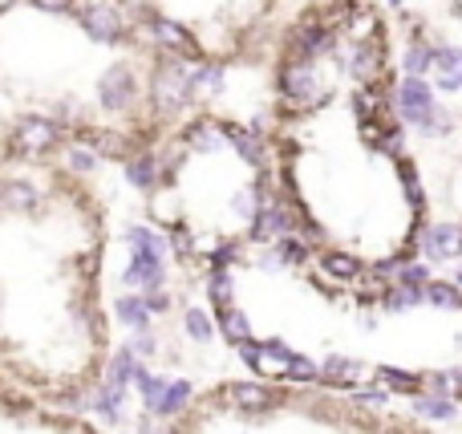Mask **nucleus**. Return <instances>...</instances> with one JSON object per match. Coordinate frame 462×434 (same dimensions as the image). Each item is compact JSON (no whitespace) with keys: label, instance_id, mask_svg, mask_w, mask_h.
Listing matches in <instances>:
<instances>
[{"label":"nucleus","instance_id":"nucleus-1","mask_svg":"<svg viewBox=\"0 0 462 434\" xmlns=\"http://www.w3.org/2000/svg\"><path fill=\"white\" fill-rule=\"evenodd\" d=\"M393 102H398L402 122L418 126L422 134H447V130H450V118L442 114V106L434 102V89L426 86L422 78H410V73H406V81L393 89Z\"/></svg>","mask_w":462,"mask_h":434},{"label":"nucleus","instance_id":"nucleus-2","mask_svg":"<svg viewBox=\"0 0 462 434\" xmlns=\"http://www.w3.org/2000/svg\"><path fill=\"white\" fill-rule=\"evenodd\" d=\"M280 89H284L288 102H300V106H317L320 97H328V89H320V73H317L312 61L284 65V73H280Z\"/></svg>","mask_w":462,"mask_h":434},{"label":"nucleus","instance_id":"nucleus-3","mask_svg":"<svg viewBox=\"0 0 462 434\" xmlns=\"http://www.w3.org/2000/svg\"><path fill=\"white\" fill-rule=\"evenodd\" d=\"M333 53V29L320 16H309L292 29V57L296 61H317V57Z\"/></svg>","mask_w":462,"mask_h":434},{"label":"nucleus","instance_id":"nucleus-4","mask_svg":"<svg viewBox=\"0 0 462 434\" xmlns=\"http://www.w3.org/2000/svg\"><path fill=\"white\" fill-rule=\"evenodd\" d=\"M134 69L130 65H114V69L102 73V81H97V102L106 106V110H126L130 102H134Z\"/></svg>","mask_w":462,"mask_h":434},{"label":"nucleus","instance_id":"nucleus-5","mask_svg":"<svg viewBox=\"0 0 462 434\" xmlns=\"http://www.w3.org/2000/svg\"><path fill=\"white\" fill-rule=\"evenodd\" d=\"M81 29L89 32L94 41H102V45H114V41H122V32H126V24H122L118 8L114 5H89L78 13Z\"/></svg>","mask_w":462,"mask_h":434},{"label":"nucleus","instance_id":"nucleus-6","mask_svg":"<svg viewBox=\"0 0 462 434\" xmlns=\"http://www.w3.org/2000/svg\"><path fill=\"white\" fill-rule=\"evenodd\" d=\"M296 232V211L284 208V203H272L263 208L260 216L252 219V240L255 244H272V240H284V235Z\"/></svg>","mask_w":462,"mask_h":434},{"label":"nucleus","instance_id":"nucleus-7","mask_svg":"<svg viewBox=\"0 0 462 434\" xmlns=\"http://www.w3.org/2000/svg\"><path fill=\"white\" fill-rule=\"evenodd\" d=\"M422 252L426 260H455L462 256V227L455 224H434L422 232Z\"/></svg>","mask_w":462,"mask_h":434},{"label":"nucleus","instance_id":"nucleus-8","mask_svg":"<svg viewBox=\"0 0 462 434\" xmlns=\"http://www.w3.org/2000/svg\"><path fill=\"white\" fill-rule=\"evenodd\" d=\"M57 122H49V118H24L21 126H16V146L21 151H29V154H37V151H49V146L57 143Z\"/></svg>","mask_w":462,"mask_h":434},{"label":"nucleus","instance_id":"nucleus-9","mask_svg":"<svg viewBox=\"0 0 462 434\" xmlns=\"http://www.w3.org/2000/svg\"><path fill=\"white\" fill-rule=\"evenodd\" d=\"M151 29H154V37H159V45L167 49V53H175V57L195 53V37L183 29V24L167 21V16H151Z\"/></svg>","mask_w":462,"mask_h":434},{"label":"nucleus","instance_id":"nucleus-10","mask_svg":"<svg viewBox=\"0 0 462 434\" xmlns=\"http://www.w3.org/2000/svg\"><path fill=\"white\" fill-rule=\"evenodd\" d=\"M122 281H126L130 289H138V284H146V289H159V284H162V256L134 252V256H130V268L122 272Z\"/></svg>","mask_w":462,"mask_h":434},{"label":"nucleus","instance_id":"nucleus-11","mask_svg":"<svg viewBox=\"0 0 462 434\" xmlns=\"http://www.w3.org/2000/svg\"><path fill=\"white\" fill-rule=\"evenodd\" d=\"M434 73H439L442 89H462V49L455 45H434Z\"/></svg>","mask_w":462,"mask_h":434},{"label":"nucleus","instance_id":"nucleus-12","mask_svg":"<svg viewBox=\"0 0 462 434\" xmlns=\"http://www.w3.org/2000/svg\"><path fill=\"white\" fill-rule=\"evenodd\" d=\"M187 143H191L195 151H208L211 154V151H219L224 143H231V138H227V126H216L211 118H199L191 130H187Z\"/></svg>","mask_w":462,"mask_h":434},{"label":"nucleus","instance_id":"nucleus-13","mask_svg":"<svg viewBox=\"0 0 462 434\" xmlns=\"http://www.w3.org/2000/svg\"><path fill=\"white\" fill-rule=\"evenodd\" d=\"M227 138H231V146L239 151V159H244V162H252V167H260V162H263V138H260V130L227 126Z\"/></svg>","mask_w":462,"mask_h":434},{"label":"nucleus","instance_id":"nucleus-14","mask_svg":"<svg viewBox=\"0 0 462 434\" xmlns=\"http://www.w3.org/2000/svg\"><path fill=\"white\" fill-rule=\"evenodd\" d=\"M219 329H224V337L231 341V346H244V341H252V321H247V317L239 313L236 305L219 309Z\"/></svg>","mask_w":462,"mask_h":434},{"label":"nucleus","instance_id":"nucleus-15","mask_svg":"<svg viewBox=\"0 0 462 434\" xmlns=\"http://www.w3.org/2000/svg\"><path fill=\"white\" fill-rule=\"evenodd\" d=\"M126 179L138 191H151V187L159 183V162H154L151 154H134V159H126Z\"/></svg>","mask_w":462,"mask_h":434},{"label":"nucleus","instance_id":"nucleus-16","mask_svg":"<svg viewBox=\"0 0 462 434\" xmlns=\"http://www.w3.org/2000/svg\"><path fill=\"white\" fill-rule=\"evenodd\" d=\"M126 240H130V248L134 252H151V256H167V235H159V232H151V227H143V224H134L126 232Z\"/></svg>","mask_w":462,"mask_h":434},{"label":"nucleus","instance_id":"nucleus-17","mask_svg":"<svg viewBox=\"0 0 462 434\" xmlns=\"http://www.w3.org/2000/svg\"><path fill=\"white\" fill-rule=\"evenodd\" d=\"M138 390H143V398H146V411L151 414H159L162 411V398H167V390H171V382L167 378H151V374H138Z\"/></svg>","mask_w":462,"mask_h":434},{"label":"nucleus","instance_id":"nucleus-18","mask_svg":"<svg viewBox=\"0 0 462 434\" xmlns=\"http://www.w3.org/2000/svg\"><path fill=\"white\" fill-rule=\"evenodd\" d=\"M402 65H406L410 78H422V73L434 69V49L422 45V41H414V45L406 49V57H402Z\"/></svg>","mask_w":462,"mask_h":434},{"label":"nucleus","instance_id":"nucleus-19","mask_svg":"<svg viewBox=\"0 0 462 434\" xmlns=\"http://www.w3.org/2000/svg\"><path fill=\"white\" fill-rule=\"evenodd\" d=\"M320 268H325L328 276H337V281H353V276L361 272V264L353 256H345V252H325V256H320Z\"/></svg>","mask_w":462,"mask_h":434},{"label":"nucleus","instance_id":"nucleus-20","mask_svg":"<svg viewBox=\"0 0 462 434\" xmlns=\"http://www.w3.org/2000/svg\"><path fill=\"white\" fill-rule=\"evenodd\" d=\"M118 317L126 325H134V329H146V321H151V305H146V297H122Z\"/></svg>","mask_w":462,"mask_h":434},{"label":"nucleus","instance_id":"nucleus-21","mask_svg":"<svg viewBox=\"0 0 462 434\" xmlns=\"http://www.w3.org/2000/svg\"><path fill=\"white\" fill-rule=\"evenodd\" d=\"M138 374H143L138 357L130 354V349H122V354L114 357V365H110V374H106V382H118V386H126V382H134Z\"/></svg>","mask_w":462,"mask_h":434},{"label":"nucleus","instance_id":"nucleus-22","mask_svg":"<svg viewBox=\"0 0 462 434\" xmlns=\"http://www.w3.org/2000/svg\"><path fill=\"white\" fill-rule=\"evenodd\" d=\"M426 300H430V305H439V309H462V292L455 289V284H447V281H430V284H426Z\"/></svg>","mask_w":462,"mask_h":434},{"label":"nucleus","instance_id":"nucleus-23","mask_svg":"<svg viewBox=\"0 0 462 434\" xmlns=\"http://www.w3.org/2000/svg\"><path fill=\"white\" fill-rule=\"evenodd\" d=\"M122 394H126V386H118V382H106L102 390H97L94 406L97 414H106V419H118V406H122Z\"/></svg>","mask_w":462,"mask_h":434},{"label":"nucleus","instance_id":"nucleus-24","mask_svg":"<svg viewBox=\"0 0 462 434\" xmlns=\"http://www.w3.org/2000/svg\"><path fill=\"white\" fill-rule=\"evenodd\" d=\"M361 374L357 362H349V357H328L325 365H320V378L325 382H353Z\"/></svg>","mask_w":462,"mask_h":434},{"label":"nucleus","instance_id":"nucleus-25","mask_svg":"<svg viewBox=\"0 0 462 434\" xmlns=\"http://www.w3.org/2000/svg\"><path fill=\"white\" fill-rule=\"evenodd\" d=\"M426 292H418V289H406V284H398V289H390L382 297V305H385V313H402V309H410V305H418Z\"/></svg>","mask_w":462,"mask_h":434},{"label":"nucleus","instance_id":"nucleus-26","mask_svg":"<svg viewBox=\"0 0 462 434\" xmlns=\"http://www.w3.org/2000/svg\"><path fill=\"white\" fill-rule=\"evenodd\" d=\"M263 211V195H260V183L255 187H244V191L236 195V216L239 219H255Z\"/></svg>","mask_w":462,"mask_h":434},{"label":"nucleus","instance_id":"nucleus-27","mask_svg":"<svg viewBox=\"0 0 462 434\" xmlns=\"http://www.w3.org/2000/svg\"><path fill=\"white\" fill-rule=\"evenodd\" d=\"M414 414H422V419H455V402L450 398H414Z\"/></svg>","mask_w":462,"mask_h":434},{"label":"nucleus","instance_id":"nucleus-28","mask_svg":"<svg viewBox=\"0 0 462 434\" xmlns=\"http://www.w3.org/2000/svg\"><path fill=\"white\" fill-rule=\"evenodd\" d=\"M187 398H191V382H171L167 398H162V419H171V414H179L187 406Z\"/></svg>","mask_w":462,"mask_h":434},{"label":"nucleus","instance_id":"nucleus-29","mask_svg":"<svg viewBox=\"0 0 462 434\" xmlns=\"http://www.w3.org/2000/svg\"><path fill=\"white\" fill-rule=\"evenodd\" d=\"M402 187H406V195H410V208H426V191H422V183H418V171L410 159H402Z\"/></svg>","mask_w":462,"mask_h":434},{"label":"nucleus","instance_id":"nucleus-30","mask_svg":"<svg viewBox=\"0 0 462 434\" xmlns=\"http://www.w3.org/2000/svg\"><path fill=\"white\" fill-rule=\"evenodd\" d=\"M5 203L13 211H24L29 203H37V191H32V187H24V183H16V179H8V183H5Z\"/></svg>","mask_w":462,"mask_h":434},{"label":"nucleus","instance_id":"nucleus-31","mask_svg":"<svg viewBox=\"0 0 462 434\" xmlns=\"http://www.w3.org/2000/svg\"><path fill=\"white\" fill-rule=\"evenodd\" d=\"M227 394L236 398L239 406H263V402L272 398L263 386H247V382H236V386H227Z\"/></svg>","mask_w":462,"mask_h":434},{"label":"nucleus","instance_id":"nucleus-32","mask_svg":"<svg viewBox=\"0 0 462 434\" xmlns=\"http://www.w3.org/2000/svg\"><path fill=\"white\" fill-rule=\"evenodd\" d=\"M208 292H211V300H216L219 309L231 305V276H227V268H216V272H211Z\"/></svg>","mask_w":462,"mask_h":434},{"label":"nucleus","instance_id":"nucleus-33","mask_svg":"<svg viewBox=\"0 0 462 434\" xmlns=\"http://www.w3.org/2000/svg\"><path fill=\"white\" fill-rule=\"evenodd\" d=\"M65 162H69L73 171H94L97 167V151L94 146H69V151H65Z\"/></svg>","mask_w":462,"mask_h":434},{"label":"nucleus","instance_id":"nucleus-34","mask_svg":"<svg viewBox=\"0 0 462 434\" xmlns=\"http://www.w3.org/2000/svg\"><path fill=\"white\" fill-rule=\"evenodd\" d=\"M398 284L426 292V284H430V268H426V264H406V268H402V276H398Z\"/></svg>","mask_w":462,"mask_h":434},{"label":"nucleus","instance_id":"nucleus-35","mask_svg":"<svg viewBox=\"0 0 462 434\" xmlns=\"http://www.w3.org/2000/svg\"><path fill=\"white\" fill-rule=\"evenodd\" d=\"M187 333H191L195 341H211V317L203 313V309H191V313H187Z\"/></svg>","mask_w":462,"mask_h":434},{"label":"nucleus","instance_id":"nucleus-36","mask_svg":"<svg viewBox=\"0 0 462 434\" xmlns=\"http://www.w3.org/2000/svg\"><path fill=\"white\" fill-rule=\"evenodd\" d=\"M276 248H280V256H284V264H304V244L300 240H292V235H284V240H276Z\"/></svg>","mask_w":462,"mask_h":434},{"label":"nucleus","instance_id":"nucleus-37","mask_svg":"<svg viewBox=\"0 0 462 434\" xmlns=\"http://www.w3.org/2000/svg\"><path fill=\"white\" fill-rule=\"evenodd\" d=\"M382 382H385V386H398V390H418V386H422V382H418L414 374L390 370V365H385V370H382Z\"/></svg>","mask_w":462,"mask_h":434},{"label":"nucleus","instance_id":"nucleus-38","mask_svg":"<svg viewBox=\"0 0 462 434\" xmlns=\"http://www.w3.org/2000/svg\"><path fill=\"white\" fill-rule=\"evenodd\" d=\"M288 374L292 378H300V382H309V378H320V370L309 362V357H300V354H292V362H288Z\"/></svg>","mask_w":462,"mask_h":434},{"label":"nucleus","instance_id":"nucleus-39","mask_svg":"<svg viewBox=\"0 0 462 434\" xmlns=\"http://www.w3.org/2000/svg\"><path fill=\"white\" fill-rule=\"evenodd\" d=\"M239 357H244L252 370H260V365H263V346H255V341H244V346H239Z\"/></svg>","mask_w":462,"mask_h":434},{"label":"nucleus","instance_id":"nucleus-40","mask_svg":"<svg viewBox=\"0 0 462 434\" xmlns=\"http://www.w3.org/2000/svg\"><path fill=\"white\" fill-rule=\"evenodd\" d=\"M263 354H268V357H280V362H292V349H288L284 346V341H276V337H272V341H263Z\"/></svg>","mask_w":462,"mask_h":434},{"label":"nucleus","instance_id":"nucleus-41","mask_svg":"<svg viewBox=\"0 0 462 434\" xmlns=\"http://www.w3.org/2000/svg\"><path fill=\"white\" fill-rule=\"evenodd\" d=\"M32 5L45 8V13H69V8L78 5V0H32Z\"/></svg>","mask_w":462,"mask_h":434},{"label":"nucleus","instance_id":"nucleus-42","mask_svg":"<svg viewBox=\"0 0 462 434\" xmlns=\"http://www.w3.org/2000/svg\"><path fill=\"white\" fill-rule=\"evenodd\" d=\"M146 305H151V313H167V309H171V297H167V292L154 289L151 297H146Z\"/></svg>","mask_w":462,"mask_h":434},{"label":"nucleus","instance_id":"nucleus-43","mask_svg":"<svg viewBox=\"0 0 462 434\" xmlns=\"http://www.w3.org/2000/svg\"><path fill=\"white\" fill-rule=\"evenodd\" d=\"M361 402H369V406H377V402H385V398H390V394H382V390H361Z\"/></svg>","mask_w":462,"mask_h":434},{"label":"nucleus","instance_id":"nucleus-44","mask_svg":"<svg viewBox=\"0 0 462 434\" xmlns=\"http://www.w3.org/2000/svg\"><path fill=\"white\" fill-rule=\"evenodd\" d=\"M0 5H5V8H13V5H16V0H0Z\"/></svg>","mask_w":462,"mask_h":434},{"label":"nucleus","instance_id":"nucleus-45","mask_svg":"<svg viewBox=\"0 0 462 434\" xmlns=\"http://www.w3.org/2000/svg\"><path fill=\"white\" fill-rule=\"evenodd\" d=\"M455 276H458V284H462V268H458V272H455Z\"/></svg>","mask_w":462,"mask_h":434},{"label":"nucleus","instance_id":"nucleus-46","mask_svg":"<svg viewBox=\"0 0 462 434\" xmlns=\"http://www.w3.org/2000/svg\"><path fill=\"white\" fill-rule=\"evenodd\" d=\"M390 5H393V8H398V5H402V0H390Z\"/></svg>","mask_w":462,"mask_h":434}]
</instances>
